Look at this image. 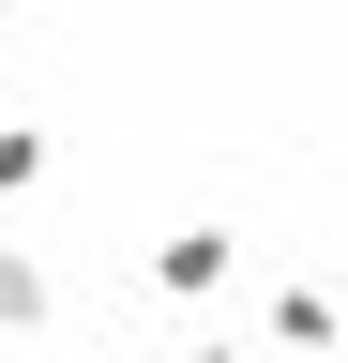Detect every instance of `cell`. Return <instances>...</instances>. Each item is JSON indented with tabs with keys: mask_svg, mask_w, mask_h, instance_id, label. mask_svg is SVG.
<instances>
[{
	"mask_svg": "<svg viewBox=\"0 0 348 363\" xmlns=\"http://www.w3.org/2000/svg\"><path fill=\"white\" fill-rule=\"evenodd\" d=\"M273 348H288V363L348 348V288H333V272H288V288H273Z\"/></svg>",
	"mask_w": 348,
	"mask_h": 363,
	"instance_id": "7a4b0ae2",
	"label": "cell"
},
{
	"mask_svg": "<svg viewBox=\"0 0 348 363\" xmlns=\"http://www.w3.org/2000/svg\"><path fill=\"white\" fill-rule=\"evenodd\" d=\"M30 182H46V121H0V212H16Z\"/></svg>",
	"mask_w": 348,
	"mask_h": 363,
	"instance_id": "277c9868",
	"label": "cell"
},
{
	"mask_svg": "<svg viewBox=\"0 0 348 363\" xmlns=\"http://www.w3.org/2000/svg\"><path fill=\"white\" fill-rule=\"evenodd\" d=\"M46 318H61V272L30 242H0V333H46Z\"/></svg>",
	"mask_w": 348,
	"mask_h": 363,
	"instance_id": "3957f363",
	"label": "cell"
},
{
	"mask_svg": "<svg viewBox=\"0 0 348 363\" xmlns=\"http://www.w3.org/2000/svg\"><path fill=\"white\" fill-rule=\"evenodd\" d=\"M0 16H16V0H0Z\"/></svg>",
	"mask_w": 348,
	"mask_h": 363,
	"instance_id": "8992f818",
	"label": "cell"
},
{
	"mask_svg": "<svg viewBox=\"0 0 348 363\" xmlns=\"http://www.w3.org/2000/svg\"><path fill=\"white\" fill-rule=\"evenodd\" d=\"M182 363H257V348H242V333H197V348H182Z\"/></svg>",
	"mask_w": 348,
	"mask_h": 363,
	"instance_id": "5b68a950",
	"label": "cell"
},
{
	"mask_svg": "<svg viewBox=\"0 0 348 363\" xmlns=\"http://www.w3.org/2000/svg\"><path fill=\"white\" fill-rule=\"evenodd\" d=\"M228 272H242V227H228V212H197V227H167V242H152V288H167V303H212Z\"/></svg>",
	"mask_w": 348,
	"mask_h": 363,
	"instance_id": "6da1fadb",
	"label": "cell"
}]
</instances>
